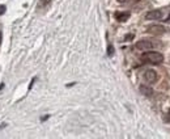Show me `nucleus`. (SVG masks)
<instances>
[{"label":"nucleus","instance_id":"obj_2","mask_svg":"<svg viewBox=\"0 0 170 139\" xmlns=\"http://www.w3.org/2000/svg\"><path fill=\"white\" fill-rule=\"evenodd\" d=\"M165 32H166V29H165V26H162V25L153 24V25L148 26V33H151L153 36H162Z\"/></svg>","mask_w":170,"mask_h":139},{"label":"nucleus","instance_id":"obj_10","mask_svg":"<svg viewBox=\"0 0 170 139\" xmlns=\"http://www.w3.org/2000/svg\"><path fill=\"white\" fill-rule=\"evenodd\" d=\"M5 9H7L5 8V5H0V15H3L5 12Z\"/></svg>","mask_w":170,"mask_h":139},{"label":"nucleus","instance_id":"obj_7","mask_svg":"<svg viewBox=\"0 0 170 139\" xmlns=\"http://www.w3.org/2000/svg\"><path fill=\"white\" fill-rule=\"evenodd\" d=\"M115 17L120 23H124V21H127L130 19V12H117L115 13Z\"/></svg>","mask_w":170,"mask_h":139},{"label":"nucleus","instance_id":"obj_5","mask_svg":"<svg viewBox=\"0 0 170 139\" xmlns=\"http://www.w3.org/2000/svg\"><path fill=\"white\" fill-rule=\"evenodd\" d=\"M144 79L148 83H155L157 80V72L155 70H147L144 74Z\"/></svg>","mask_w":170,"mask_h":139},{"label":"nucleus","instance_id":"obj_13","mask_svg":"<svg viewBox=\"0 0 170 139\" xmlns=\"http://www.w3.org/2000/svg\"><path fill=\"white\" fill-rule=\"evenodd\" d=\"M0 43H2V32H0Z\"/></svg>","mask_w":170,"mask_h":139},{"label":"nucleus","instance_id":"obj_3","mask_svg":"<svg viewBox=\"0 0 170 139\" xmlns=\"http://www.w3.org/2000/svg\"><path fill=\"white\" fill-rule=\"evenodd\" d=\"M153 47V42L149 41V40H140L136 42V49L138 50H141V51H148Z\"/></svg>","mask_w":170,"mask_h":139},{"label":"nucleus","instance_id":"obj_8","mask_svg":"<svg viewBox=\"0 0 170 139\" xmlns=\"http://www.w3.org/2000/svg\"><path fill=\"white\" fill-rule=\"evenodd\" d=\"M51 3V0H39V3H38V7L39 8H45V7H47L48 4Z\"/></svg>","mask_w":170,"mask_h":139},{"label":"nucleus","instance_id":"obj_6","mask_svg":"<svg viewBox=\"0 0 170 139\" xmlns=\"http://www.w3.org/2000/svg\"><path fill=\"white\" fill-rule=\"evenodd\" d=\"M139 89H140V93L144 94V96H147V97H151L152 94H153V89H152L151 87H148V85L141 84V85L139 87Z\"/></svg>","mask_w":170,"mask_h":139},{"label":"nucleus","instance_id":"obj_11","mask_svg":"<svg viewBox=\"0 0 170 139\" xmlns=\"http://www.w3.org/2000/svg\"><path fill=\"white\" fill-rule=\"evenodd\" d=\"M131 38H134V34H128V36H126V40H131Z\"/></svg>","mask_w":170,"mask_h":139},{"label":"nucleus","instance_id":"obj_1","mask_svg":"<svg viewBox=\"0 0 170 139\" xmlns=\"http://www.w3.org/2000/svg\"><path fill=\"white\" fill-rule=\"evenodd\" d=\"M141 59L151 64H160L164 62V55L158 51H147L141 55Z\"/></svg>","mask_w":170,"mask_h":139},{"label":"nucleus","instance_id":"obj_12","mask_svg":"<svg viewBox=\"0 0 170 139\" xmlns=\"http://www.w3.org/2000/svg\"><path fill=\"white\" fill-rule=\"evenodd\" d=\"M128 0H118V3H127Z\"/></svg>","mask_w":170,"mask_h":139},{"label":"nucleus","instance_id":"obj_9","mask_svg":"<svg viewBox=\"0 0 170 139\" xmlns=\"http://www.w3.org/2000/svg\"><path fill=\"white\" fill-rule=\"evenodd\" d=\"M113 53H114V47L111 45H109V47H107V55H109V57H111Z\"/></svg>","mask_w":170,"mask_h":139},{"label":"nucleus","instance_id":"obj_4","mask_svg":"<svg viewBox=\"0 0 170 139\" xmlns=\"http://www.w3.org/2000/svg\"><path fill=\"white\" fill-rule=\"evenodd\" d=\"M161 17H162V12L160 9H152L145 15V20H160Z\"/></svg>","mask_w":170,"mask_h":139},{"label":"nucleus","instance_id":"obj_14","mask_svg":"<svg viewBox=\"0 0 170 139\" xmlns=\"http://www.w3.org/2000/svg\"><path fill=\"white\" fill-rule=\"evenodd\" d=\"M166 21H170V15H169V17H168V20Z\"/></svg>","mask_w":170,"mask_h":139}]
</instances>
